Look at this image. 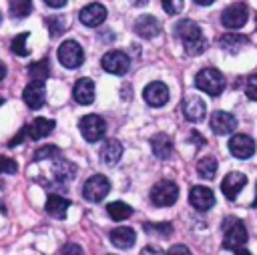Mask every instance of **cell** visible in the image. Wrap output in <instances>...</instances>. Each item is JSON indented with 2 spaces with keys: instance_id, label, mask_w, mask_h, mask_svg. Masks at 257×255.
Instances as JSON below:
<instances>
[{
  "instance_id": "6da1fadb",
  "label": "cell",
  "mask_w": 257,
  "mask_h": 255,
  "mask_svg": "<svg viewBox=\"0 0 257 255\" xmlns=\"http://www.w3.org/2000/svg\"><path fill=\"white\" fill-rule=\"evenodd\" d=\"M175 32L177 36L181 38L185 50L189 54H201L205 52L207 48V42H205V36L201 32V26L193 20H181L177 26H175Z\"/></svg>"
},
{
  "instance_id": "7a4b0ae2",
  "label": "cell",
  "mask_w": 257,
  "mask_h": 255,
  "mask_svg": "<svg viewBox=\"0 0 257 255\" xmlns=\"http://www.w3.org/2000/svg\"><path fill=\"white\" fill-rule=\"evenodd\" d=\"M247 229H245V223L237 217H229L225 219L223 223V247L225 249H239L241 245L247 243Z\"/></svg>"
},
{
  "instance_id": "3957f363",
  "label": "cell",
  "mask_w": 257,
  "mask_h": 255,
  "mask_svg": "<svg viewBox=\"0 0 257 255\" xmlns=\"http://www.w3.org/2000/svg\"><path fill=\"white\" fill-rule=\"evenodd\" d=\"M195 84H197L199 90L207 92L209 96H217V94H221L223 88H225V76H223L217 68L207 66V68H203V70L197 72Z\"/></svg>"
},
{
  "instance_id": "277c9868",
  "label": "cell",
  "mask_w": 257,
  "mask_h": 255,
  "mask_svg": "<svg viewBox=\"0 0 257 255\" xmlns=\"http://www.w3.org/2000/svg\"><path fill=\"white\" fill-rule=\"evenodd\" d=\"M110 191V181L104 175H92L84 185H82V197L88 203H100Z\"/></svg>"
},
{
  "instance_id": "5b68a950",
  "label": "cell",
  "mask_w": 257,
  "mask_h": 255,
  "mask_svg": "<svg viewBox=\"0 0 257 255\" xmlns=\"http://www.w3.org/2000/svg\"><path fill=\"white\" fill-rule=\"evenodd\" d=\"M179 197V187L173 181H159L151 189V203L155 207H169L177 201Z\"/></svg>"
},
{
  "instance_id": "8992f818",
  "label": "cell",
  "mask_w": 257,
  "mask_h": 255,
  "mask_svg": "<svg viewBox=\"0 0 257 255\" xmlns=\"http://www.w3.org/2000/svg\"><path fill=\"white\" fill-rule=\"evenodd\" d=\"M58 60L62 66L66 68H78L82 62H84V52H82V46L76 42V40H64L60 46H58Z\"/></svg>"
},
{
  "instance_id": "52a82bcc",
  "label": "cell",
  "mask_w": 257,
  "mask_h": 255,
  "mask_svg": "<svg viewBox=\"0 0 257 255\" xmlns=\"http://www.w3.org/2000/svg\"><path fill=\"white\" fill-rule=\"evenodd\" d=\"M78 129L82 133V137L88 141V143H96L104 137V131H106V122L102 116L98 114H86L80 118L78 122Z\"/></svg>"
},
{
  "instance_id": "ba28073f",
  "label": "cell",
  "mask_w": 257,
  "mask_h": 255,
  "mask_svg": "<svg viewBox=\"0 0 257 255\" xmlns=\"http://www.w3.org/2000/svg\"><path fill=\"white\" fill-rule=\"evenodd\" d=\"M245 22H247V6L241 4V2L231 4V6L225 8L223 14H221V24H223L225 28H229V30H237V28H241Z\"/></svg>"
},
{
  "instance_id": "9c48e42d",
  "label": "cell",
  "mask_w": 257,
  "mask_h": 255,
  "mask_svg": "<svg viewBox=\"0 0 257 255\" xmlns=\"http://www.w3.org/2000/svg\"><path fill=\"white\" fill-rule=\"evenodd\" d=\"M100 64H102V68H104L106 72L120 76V74H126V70H128V66H131V60H128V56H126L124 52H120V50H110V52H106V54L102 56Z\"/></svg>"
},
{
  "instance_id": "30bf717a",
  "label": "cell",
  "mask_w": 257,
  "mask_h": 255,
  "mask_svg": "<svg viewBox=\"0 0 257 255\" xmlns=\"http://www.w3.org/2000/svg\"><path fill=\"white\" fill-rule=\"evenodd\" d=\"M143 98H145L151 106H163V104H167V100H169V86H167L165 82L155 80V82H151V84L145 86Z\"/></svg>"
},
{
  "instance_id": "8fae6325",
  "label": "cell",
  "mask_w": 257,
  "mask_h": 255,
  "mask_svg": "<svg viewBox=\"0 0 257 255\" xmlns=\"http://www.w3.org/2000/svg\"><path fill=\"white\" fill-rule=\"evenodd\" d=\"M78 18H80V22L84 26H90V28L100 26L106 20V8L102 4H98V2H92V4H88V6H84L80 10Z\"/></svg>"
},
{
  "instance_id": "7c38bea8",
  "label": "cell",
  "mask_w": 257,
  "mask_h": 255,
  "mask_svg": "<svg viewBox=\"0 0 257 255\" xmlns=\"http://www.w3.org/2000/svg\"><path fill=\"white\" fill-rule=\"evenodd\" d=\"M229 151L237 159H249L255 153V141L247 135H233V139L229 141Z\"/></svg>"
},
{
  "instance_id": "4fadbf2b",
  "label": "cell",
  "mask_w": 257,
  "mask_h": 255,
  "mask_svg": "<svg viewBox=\"0 0 257 255\" xmlns=\"http://www.w3.org/2000/svg\"><path fill=\"white\" fill-rule=\"evenodd\" d=\"M189 201L191 205L197 209V211H209L213 205H215V195L209 187H203V185H197L191 189L189 193Z\"/></svg>"
},
{
  "instance_id": "5bb4252c",
  "label": "cell",
  "mask_w": 257,
  "mask_h": 255,
  "mask_svg": "<svg viewBox=\"0 0 257 255\" xmlns=\"http://www.w3.org/2000/svg\"><path fill=\"white\" fill-rule=\"evenodd\" d=\"M22 98H24V102H26V106H28V108L38 110V108L44 104V98H46L44 84H42L40 80H32V82H30V84L24 88Z\"/></svg>"
},
{
  "instance_id": "9a60e30c",
  "label": "cell",
  "mask_w": 257,
  "mask_h": 255,
  "mask_svg": "<svg viewBox=\"0 0 257 255\" xmlns=\"http://www.w3.org/2000/svg\"><path fill=\"white\" fill-rule=\"evenodd\" d=\"M211 129L215 135H229L237 129V118L225 110H215L211 114Z\"/></svg>"
},
{
  "instance_id": "2e32d148",
  "label": "cell",
  "mask_w": 257,
  "mask_h": 255,
  "mask_svg": "<svg viewBox=\"0 0 257 255\" xmlns=\"http://www.w3.org/2000/svg\"><path fill=\"white\" fill-rule=\"evenodd\" d=\"M245 185H247V177H245L243 173L233 171V173L225 175V179L221 181V191H223V195H225L227 199H235V197L241 193V189H243Z\"/></svg>"
},
{
  "instance_id": "e0dca14e",
  "label": "cell",
  "mask_w": 257,
  "mask_h": 255,
  "mask_svg": "<svg viewBox=\"0 0 257 255\" xmlns=\"http://www.w3.org/2000/svg\"><path fill=\"white\" fill-rule=\"evenodd\" d=\"M205 112H207V106L199 96H187L183 100V114H185L187 120L199 122V120L205 118Z\"/></svg>"
},
{
  "instance_id": "ac0fdd59",
  "label": "cell",
  "mask_w": 257,
  "mask_h": 255,
  "mask_svg": "<svg viewBox=\"0 0 257 255\" xmlns=\"http://www.w3.org/2000/svg\"><path fill=\"white\" fill-rule=\"evenodd\" d=\"M72 96L78 104H92L94 102V82L90 78H78L72 88Z\"/></svg>"
},
{
  "instance_id": "d6986e66",
  "label": "cell",
  "mask_w": 257,
  "mask_h": 255,
  "mask_svg": "<svg viewBox=\"0 0 257 255\" xmlns=\"http://www.w3.org/2000/svg\"><path fill=\"white\" fill-rule=\"evenodd\" d=\"M135 32L143 38H155L161 32V24L153 14H145L135 22Z\"/></svg>"
},
{
  "instance_id": "ffe728a7",
  "label": "cell",
  "mask_w": 257,
  "mask_h": 255,
  "mask_svg": "<svg viewBox=\"0 0 257 255\" xmlns=\"http://www.w3.org/2000/svg\"><path fill=\"white\" fill-rule=\"evenodd\" d=\"M122 157V145L116 139H108L100 149V161L108 167H114Z\"/></svg>"
},
{
  "instance_id": "44dd1931",
  "label": "cell",
  "mask_w": 257,
  "mask_h": 255,
  "mask_svg": "<svg viewBox=\"0 0 257 255\" xmlns=\"http://www.w3.org/2000/svg\"><path fill=\"white\" fill-rule=\"evenodd\" d=\"M135 239H137V233L135 229L131 227H118V229H112L110 231V243L118 249H128L135 245Z\"/></svg>"
},
{
  "instance_id": "7402d4cb",
  "label": "cell",
  "mask_w": 257,
  "mask_h": 255,
  "mask_svg": "<svg viewBox=\"0 0 257 255\" xmlns=\"http://www.w3.org/2000/svg\"><path fill=\"white\" fill-rule=\"evenodd\" d=\"M52 175H54L56 185H66L68 181H72V179H74V175H76V167H74L72 163H68V161L60 159V161H54Z\"/></svg>"
},
{
  "instance_id": "603a6c76",
  "label": "cell",
  "mask_w": 257,
  "mask_h": 255,
  "mask_svg": "<svg viewBox=\"0 0 257 255\" xmlns=\"http://www.w3.org/2000/svg\"><path fill=\"white\" fill-rule=\"evenodd\" d=\"M54 126H56V122H54L52 118L40 116V118H36L30 126H26V129H28V137H30L32 141H38V139L48 137V135L54 131Z\"/></svg>"
},
{
  "instance_id": "cb8c5ba5",
  "label": "cell",
  "mask_w": 257,
  "mask_h": 255,
  "mask_svg": "<svg viewBox=\"0 0 257 255\" xmlns=\"http://www.w3.org/2000/svg\"><path fill=\"white\" fill-rule=\"evenodd\" d=\"M68 207H70V201L64 199L62 195H54V193H52V195H48V199H46V213L52 215V217H56V219H64Z\"/></svg>"
},
{
  "instance_id": "d4e9b609",
  "label": "cell",
  "mask_w": 257,
  "mask_h": 255,
  "mask_svg": "<svg viewBox=\"0 0 257 255\" xmlns=\"http://www.w3.org/2000/svg\"><path fill=\"white\" fill-rule=\"evenodd\" d=\"M151 149L155 153V157L159 159H169L173 155V141L165 135V133H159L151 139Z\"/></svg>"
},
{
  "instance_id": "484cf974",
  "label": "cell",
  "mask_w": 257,
  "mask_h": 255,
  "mask_svg": "<svg viewBox=\"0 0 257 255\" xmlns=\"http://www.w3.org/2000/svg\"><path fill=\"white\" fill-rule=\"evenodd\" d=\"M217 44H219L223 50H227V52H237L239 48H243V46L249 44V38L243 36V34H223Z\"/></svg>"
},
{
  "instance_id": "4316f807",
  "label": "cell",
  "mask_w": 257,
  "mask_h": 255,
  "mask_svg": "<svg viewBox=\"0 0 257 255\" xmlns=\"http://www.w3.org/2000/svg\"><path fill=\"white\" fill-rule=\"evenodd\" d=\"M106 213L112 221H124L133 215V207L122 203V201H112V203L106 205Z\"/></svg>"
},
{
  "instance_id": "83f0119b",
  "label": "cell",
  "mask_w": 257,
  "mask_h": 255,
  "mask_svg": "<svg viewBox=\"0 0 257 255\" xmlns=\"http://www.w3.org/2000/svg\"><path fill=\"white\" fill-rule=\"evenodd\" d=\"M48 74H50V62H48V58H40V60H36V62H32V64L28 66V76H30V80H40V82H44V80L48 78Z\"/></svg>"
},
{
  "instance_id": "f1b7e54d",
  "label": "cell",
  "mask_w": 257,
  "mask_h": 255,
  "mask_svg": "<svg viewBox=\"0 0 257 255\" xmlns=\"http://www.w3.org/2000/svg\"><path fill=\"white\" fill-rule=\"evenodd\" d=\"M217 169H219V165H217V161H215L213 157H203V159L197 163V173H199L203 179H207V181L215 179Z\"/></svg>"
},
{
  "instance_id": "f546056e",
  "label": "cell",
  "mask_w": 257,
  "mask_h": 255,
  "mask_svg": "<svg viewBox=\"0 0 257 255\" xmlns=\"http://www.w3.org/2000/svg\"><path fill=\"white\" fill-rule=\"evenodd\" d=\"M32 12V0H10V16L24 18Z\"/></svg>"
},
{
  "instance_id": "4dcf8cb0",
  "label": "cell",
  "mask_w": 257,
  "mask_h": 255,
  "mask_svg": "<svg viewBox=\"0 0 257 255\" xmlns=\"http://www.w3.org/2000/svg\"><path fill=\"white\" fill-rule=\"evenodd\" d=\"M26 40H28V32H20V34H16V36L12 38L10 48H12V52H14L16 56H28V54H30V52H28V46H26Z\"/></svg>"
},
{
  "instance_id": "1f68e13d",
  "label": "cell",
  "mask_w": 257,
  "mask_h": 255,
  "mask_svg": "<svg viewBox=\"0 0 257 255\" xmlns=\"http://www.w3.org/2000/svg\"><path fill=\"white\" fill-rule=\"evenodd\" d=\"M147 233H155L159 237H169L173 233V225L171 223H145L143 225Z\"/></svg>"
},
{
  "instance_id": "d6a6232c",
  "label": "cell",
  "mask_w": 257,
  "mask_h": 255,
  "mask_svg": "<svg viewBox=\"0 0 257 255\" xmlns=\"http://www.w3.org/2000/svg\"><path fill=\"white\" fill-rule=\"evenodd\" d=\"M46 26H48L52 36H60L64 32V28H66V20H64V16H48L46 18Z\"/></svg>"
},
{
  "instance_id": "836d02e7",
  "label": "cell",
  "mask_w": 257,
  "mask_h": 255,
  "mask_svg": "<svg viewBox=\"0 0 257 255\" xmlns=\"http://www.w3.org/2000/svg\"><path fill=\"white\" fill-rule=\"evenodd\" d=\"M60 155L58 147L56 145H46V147H40L36 153H34V161H44V159H56Z\"/></svg>"
},
{
  "instance_id": "e575fe53",
  "label": "cell",
  "mask_w": 257,
  "mask_h": 255,
  "mask_svg": "<svg viewBox=\"0 0 257 255\" xmlns=\"http://www.w3.org/2000/svg\"><path fill=\"white\" fill-rule=\"evenodd\" d=\"M18 171L16 167V161L14 159H8L4 155H0V173H6V175H14Z\"/></svg>"
},
{
  "instance_id": "d590c367",
  "label": "cell",
  "mask_w": 257,
  "mask_h": 255,
  "mask_svg": "<svg viewBox=\"0 0 257 255\" xmlns=\"http://www.w3.org/2000/svg\"><path fill=\"white\" fill-rule=\"evenodd\" d=\"M245 94L249 100H257V74H251L245 82Z\"/></svg>"
},
{
  "instance_id": "8d00e7d4",
  "label": "cell",
  "mask_w": 257,
  "mask_h": 255,
  "mask_svg": "<svg viewBox=\"0 0 257 255\" xmlns=\"http://www.w3.org/2000/svg\"><path fill=\"white\" fill-rule=\"evenodd\" d=\"M167 14H179L183 10V0H161Z\"/></svg>"
},
{
  "instance_id": "74e56055",
  "label": "cell",
  "mask_w": 257,
  "mask_h": 255,
  "mask_svg": "<svg viewBox=\"0 0 257 255\" xmlns=\"http://www.w3.org/2000/svg\"><path fill=\"white\" fill-rule=\"evenodd\" d=\"M26 137H28V129L24 126V129H20V131H18V137L10 141V145H18V143H20L22 139H26Z\"/></svg>"
},
{
  "instance_id": "f35d334b",
  "label": "cell",
  "mask_w": 257,
  "mask_h": 255,
  "mask_svg": "<svg viewBox=\"0 0 257 255\" xmlns=\"http://www.w3.org/2000/svg\"><path fill=\"white\" fill-rule=\"evenodd\" d=\"M191 141H193L195 145H199V147L207 143V141H205V139H203V137L199 135V131H191Z\"/></svg>"
},
{
  "instance_id": "ab89813d",
  "label": "cell",
  "mask_w": 257,
  "mask_h": 255,
  "mask_svg": "<svg viewBox=\"0 0 257 255\" xmlns=\"http://www.w3.org/2000/svg\"><path fill=\"white\" fill-rule=\"evenodd\" d=\"M50 8H62L64 4H66V0H44Z\"/></svg>"
},
{
  "instance_id": "60d3db41",
  "label": "cell",
  "mask_w": 257,
  "mask_h": 255,
  "mask_svg": "<svg viewBox=\"0 0 257 255\" xmlns=\"http://www.w3.org/2000/svg\"><path fill=\"white\" fill-rule=\"evenodd\" d=\"M169 253H189V249L185 245H177V247H171Z\"/></svg>"
},
{
  "instance_id": "b9f144b4",
  "label": "cell",
  "mask_w": 257,
  "mask_h": 255,
  "mask_svg": "<svg viewBox=\"0 0 257 255\" xmlns=\"http://www.w3.org/2000/svg\"><path fill=\"white\" fill-rule=\"evenodd\" d=\"M60 253H82V249L80 247H62Z\"/></svg>"
},
{
  "instance_id": "7bdbcfd3",
  "label": "cell",
  "mask_w": 257,
  "mask_h": 255,
  "mask_svg": "<svg viewBox=\"0 0 257 255\" xmlns=\"http://www.w3.org/2000/svg\"><path fill=\"white\" fill-rule=\"evenodd\" d=\"M4 76H6V66H4V62L0 60V80H4Z\"/></svg>"
},
{
  "instance_id": "ee69618b",
  "label": "cell",
  "mask_w": 257,
  "mask_h": 255,
  "mask_svg": "<svg viewBox=\"0 0 257 255\" xmlns=\"http://www.w3.org/2000/svg\"><path fill=\"white\" fill-rule=\"evenodd\" d=\"M147 2H149V0H131V4H133V6H145Z\"/></svg>"
},
{
  "instance_id": "f6af8a7d",
  "label": "cell",
  "mask_w": 257,
  "mask_h": 255,
  "mask_svg": "<svg viewBox=\"0 0 257 255\" xmlns=\"http://www.w3.org/2000/svg\"><path fill=\"white\" fill-rule=\"evenodd\" d=\"M197 4H201V6H209V4H213L215 0H195Z\"/></svg>"
},
{
  "instance_id": "bcb514c9",
  "label": "cell",
  "mask_w": 257,
  "mask_h": 255,
  "mask_svg": "<svg viewBox=\"0 0 257 255\" xmlns=\"http://www.w3.org/2000/svg\"><path fill=\"white\" fill-rule=\"evenodd\" d=\"M251 207H257V193H255V199H253V203H251Z\"/></svg>"
},
{
  "instance_id": "7dc6e473",
  "label": "cell",
  "mask_w": 257,
  "mask_h": 255,
  "mask_svg": "<svg viewBox=\"0 0 257 255\" xmlns=\"http://www.w3.org/2000/svg\"><path fill=\"white\" fill-rule=\"evenodd\" d=\"M0 213H6V209H4V205L0 203Z\"/></svg>"
},
{
  "instance_id": "c3c4849f",
  "label": "cell",
  "mask_w": 257,
  "mask_h": 255,
  "mask_svg": "<svg viewBox=\"0 0 257 255\" xmlns=\"http://www.w3.org/2000/svg\"><path fill=\"white\" fill-rule=\"evenodd\" d=\"M0 104H2V98H0Z\"/></svg>"
},
{
  "instance_id": "681fc988",
  "label": "cell",
  "mask_w": 257,
  "mask_h": 255,
  "mask_svg": "<svg viewBox=\"0 0 257 255\" xmlns=\"http://www.w3.org/2000/svg\"><path fill=\"white\" fill-rule=\"evenodd\" d=\"M0 20H2V14H0Z\"/></svg>"
},
{
  "instance_id": "f907efd6",
  "label": "cell",
  "mask_w": 257,
  "mask_h": 255,
  "mask_svg": "<svg viewBox=\"0 0 257 255\" xmlns=\"http://www.w3.org/2000/svg\"><path fill=\"white\" fill-rule=\"evenodd\" d=\"M255 18H257V16H255Z\"/></svg>"
}]
</instances>
